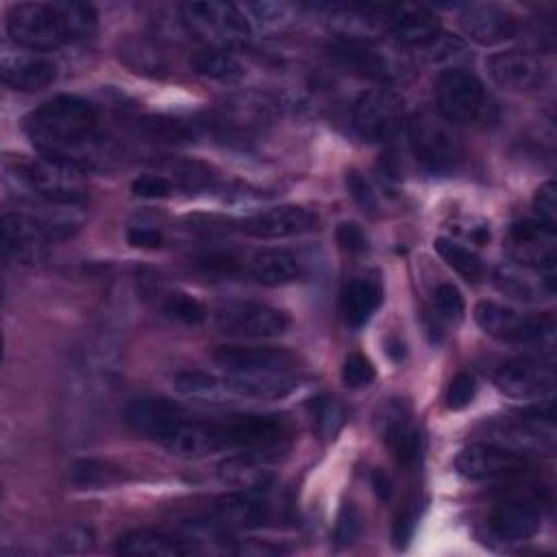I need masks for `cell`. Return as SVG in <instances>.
<instances>
[{
	"mask_svg": "<svg viewBox=\"0 0 557 557\" xmlns=\"http://www.w3.org/2000/svg\"><path fill=\"white\" fill-rule=\"evenodd\" d=\"M24 133L39 154L87 170H107L115 159L98 111L78 96H54L24 117Z\"/></svg>",
	"mask_w": 557,
	"mask_h": 557,
	"instance_id": "obj_1",
	"label": "cell"
},
{
	"mask_svg": "<svg viewBox=\"0 0 557 557\" xmlns=\"http://www.w3.org/2000/svg\"><path fill=\"white\" fill-rule=\"evenodd\" d=\"M87 172L70 161L39 154L17 168L20 185L50 207L72 209L87 198Z\"/></svg>",
	"mask_w": 557,
	"mask_h": 557,
	"instance_id": "obj_2",
	"label": "cell"
},
{
	"mask_svg": "<svg viewBox=\"0 0 557 557\" xmlns=\"http://www.w3.org/2000/svg\"><path fill=\"white\" fill-rule=\"evenodd\" d=\"M185 30L213 50L244 48L252 37V24L246 13L231 2H187L181 4Z\"/></svg>",
	"mask_w": 557,
	"mask_h": 557,
	"instance_id": "obj_3",
	"label": "cell"
},
{
	"mask_svg": "<svg viewBox=\"0 0 557 557\" xmlns=\"http://www.w3.org/2000/svg\"><path fill=\"white\" fill-rule=\"evenodd\" d=\"M224 448L276 461L292 448V426L278 413H233L218 420Z\"/></svg>",
	"mask_w": 557,
	"mask_h": 557,
	"instance_id": "obj_4",
	"label": "cell"
},
{
	"mask_svg": "<svg viewBox=\"0 0 557 557\" xmlns=\"http://www.w3.org/2000/svg\"><path fill=\"white\" fill-rule=\"evenodd\" d=\"M416 161L431 174H450L463 159V144L453 124L433 109H420L407 124Z\"/></svg>",
	"mask_w": 557,
	"mask_h": 557,
	"instance_id": "obj_5",
	"label": "cell"
},
{
	"mask_svg": "<svg viewBox=\"0 0 557 557\" xmlns=\"http://www.w3.org/2000/svg\"><path fill=\"white\" fill-rule=\"evenodd\" d=\"M437 113L450 124H481L492 120L494 102L483 83L468 70L448 67L435 78Z\"/></svg>",
	"mask_w": 557,
	"mask_h": 557,
	"instance_id": "obj_6",
	"label": "cell"
},
{
	"mask_svg": "<svg viewBox=\"0 0 557 557\" xmlns=\"http://www.w3.org/2000/svg\"><path fill=\"white\" fill-rule=\"evenodd\" d=\"M7 33L17 48L50 52L70 44L59 2H20L7 15Z\"/></svg>",
	"mask_w": 557,
	"mask_h": 557,
	"instance_id": "obj_7",
	"label": "cell"
},
{
	"mask_svg": "<svg viewBox=\"0 0 557 557\" xmlns=\"http://www.w3.org/2000/svg\"><path fill=\"white\" fill-rule=\"evenodd\" d=\"M474 320L483 333L513 346H537L550 342L555 331V320L548 313L524 315L492 300H481L474 307Z\"/></svg>",
	"mask_w": 557,
	"mask_h": 557,
	"instance_id": "obj_8",
	"label": "cell"
},
{
	"mask_svg": "<svg viewBox=\"0 0 557 557\" xmlns=\"http://www.w3.org/2000/svg\"><path fill=\"white\" fill-rule=\"evenodd\" d=\"M352 124L368 141H389L405 124V104L392 89H368L355 102Z\"/></svg>",
	"mask_w": 557,
	"mask_h": 557,
	"instance_id": "obj_9",
	"label": "cell"
},
{
	"mask_svg": "<svg viewBox=\"0 0 557 557\" xmlns=\"http://www.w3.org/2000/svg\"><path fill=\"white\" fill-rule=\"evenodd\" d=\"M455 468L461 476L470 481L511 479L527 470V459L522 453H516L500 444L479 442L457 453Z\"/></svg>",
	"mask_w": 557,
	"mask_h": 557,
	"instance_id": "obj_10",
	"label": "cell"
},
{
	"mask_svg": "<svg viewBox=\"0 0 557 557\" xmlns=\"http://www.w3.org/2000/svg\"><path fill=\"white\" fill-rule=\"evenodd\" d=\"M215 322L224 333L239 337H274L289 326V318L281 309L248 300L220 305Z\"/></svg>",
	"mask_w": 557,
	"mask_h": 557,
	"instance_id": "obj_11",
	"label": "cell"
},
{
	"mask_svg": "<svg viewBox=\"0 0 557 557\" xmlns=\"http://www.w3.org/2000/svg\"><path fill=\"white\" fill-rule=\"evenodd\" d=\"M494 385L513 400H544L555 389L553 366L537 359H511L496 368Z\"/></svg>",
	"mask_w": 557,
	"mask_h": 557,
	"instance_id": "obj_12",
	"label": "cell"
},
{
	"mask_svg": "<svg viewBox=\"0 0 557 557\" xmlns=\"http://www.w3.org/2000/svg\"><path fill=\"white\" fill-rule=\"evenodd\" d=\"M52 233L48 224L22 211L2 215V242L9 257L20 263H41L48 257Z\"/></svg>",
	"mask_w": 557,
	"mask_h": 557,
	"instance_id": "obj_13",
	"label": "cell"
},
{
	"mask_svg": "<svg viewBox=\"0 0 557 557\" xmlns=\"http://www.w3.org/2000/svg\"><path fill=\"white\" fill-rule=\"evenodd\" d=\"M376 429L400 466H416L422 455V435L409 420V409L403 400H389L381 405L376 413Z\"/></svg>",
	"mask_w": 557,
	"mask_h": 557,
	"instance_id": "obj_14",
	"label": "cell"
},
{
	"mask_svg": "<svg viewBox=\"0 0 557 557\" xmlns=\"http://www.w3.org/2000/svg\"><path fill=\"white\" fill-rule=\"evenodd\" d=\"M185 416L187 411L178 403L161 396L135 398L124 409V422L128 424V429L159 444Z\"/></svg>",
	"mask_w": 557,
	"mask_h": 557,
	"instance_id": "obj_15",
	"label": "cell"
},
{
	"mask_svg": "<svg viewBox=\"0 0 557 557\" xmlns=\"http://www.w3.org/2000/svg\"><path fill=\"white\" fill-rule=\"evenodd\" d=\"M485 67L492 81L509 91H533L546 81V67L540 57L524 50H505L487 57Z\"/></svg>",
	"mask_w": 557,
	"mask_h": 557,
	"instance_id": "obj_16",
	"label": "cell"
},
{
	"mask_svg": "<svg viewBox=\"0 0 557 557\" xmlns=\"http://www.w3.org/2000/svg\"><path fill=\"white\" fill-rule=\"evenodd\" d=\"M213 361L226 372H296V357L274 346H220Z\"/></svg>",
	"mask_w": 557,
	"mask_h": 557,
	"instance_id": "obj_17",
	"label": "cell"
},
{
	"mask_svg": "<svg viewBox=\"0 0 557 557\" xmlns=\"http://www.w3.org/2000/svg\"><path fill=\"white\" fill-rule=\"evenodd\" d=\"M0 74L4 85L20 91H37L48 87L57 78V65L41 52H30L24 48L2 50Z\"/></svg>",
	"mask_w": 557,
	"mask_h": 557,
	"instance_id": "obj_18",
	"label": "cell"
},
{
	"mask_svg": "<svg viewBox=\"0 0 557 557\" xmlns=\"http://www.w3.org/2000/svg\"><path fill=\"white\" fill-rule=\"evenodd\" d=\"M315 224L318 218L311 209L300 205H281L248 218L242 222V231L259 239H285L309 233L315 228Z\"/></svg>",
	"mask_w": 557,
	"mask_h": 557,
	"instance_id": "obj_19",
	"label": "cell"
},
{
	"mask_svg": "<svg viewBox=\"0 0 557 557\" xmlns=\"http://www.w3.org/2000/svg\"><path fill=\"white\" fill-rule=\"evenodd\" d=\"M463 35L479 46H496L518 33V20L498 4H470L459 15Z\"/></svg>",
	"mask_w": 557,
	"mask_h": 557,
	"instance_id": "obj_20",
	"label": "cell"
},
{
	"mask_svg": "<svg viewBox=\"0 0 557 557\" xmlns=\"http://www.w3.org/2000/svg\"><path fill=\"white\" fill-rule=\"evenodd\" d=\"M509 250L516 263L529 265L544 274L555 270V231L537 222H516L509 228Z\"/></svg>",
	"mask_w": 557,
	"mask_h": 557,
	"instance_id": "obj_21",
	"label": "cell"
},
{
	"mask_svg": "<svg viewBox=\"0 0 557 557\" xmlns=\"http://www.w3.org/2000/svg\"><path fill=\"white\" fill-rule=\"evenodd\" d=\"M176 457H205L224 448V437L218 420L185 416L161 442Z\"/></svg>",
	"mask_w": 557,
	"mask_h": 557,
	"instance_id": "obj_22",
	"label": "cell"
},
{
	"mask_svg": "<svg viewBox=\"0 0 557 557\" xmlns=\"http://www.w3.org/2000/svg\"><path fill=\"white\" fill-rule=\"evenodd\" d=\"M242 278H250L255 283L278 287L289 285L300 276V261L283 248H261L248 255H239Z\"/></svg>",
	"mask_w": 557,
	"mask_h": 557,
	"instance_id": "obj_23",
	"label": "cell"
},
{
	"mask_svg": "<svg viewBox=\"0 0 557 557\" xmlns=\"http://www.w3.org/2000/svg\"><path fill=\"white\" fill-rule=\"evenodd\" d=\"M385 28L396 41L422 48L440 35V20L424 4H394L387 7Z\"/></svg>",
	"mask_w": 557,
	"mask_h": 557,
	"instance_id": "obj_24",
	"label": "cell"
},
{
	"mask_svg": "<svg viewBox=\"0 0 557 557\" xmlns=\"http://www.w3.org/2000/svg\"><path fill=\"white\" fill-rule=\"evenodd\" d=\"M324 15L329 17V24H333L342 37H348L346 41H361L372 39L381 33H385V13L387 7L379 4H324L320 7Z\"/></svg>",
	"mask_w": 557,
	"mask_h": 557,
	"instance_id": "obj_25",
	"label": "cell"
},
{
	"mask_svg": "<svg viewBox=\"0 0 557 557\" xmlns=\"http://www.w3.org/2000/svg\"><path fill=\"white\" fill-rule=\"evenodd\" d=\"M540 524H542L540 507L531 500H520V498L498 503L487 516V527L492 535L505 542L529 540L540 531Z\"/></svg>",
	"mask_w": 557,
	"mask_h": 557,
	"instance_id": "obj_26",
	"label": "cell"
},
{
	"mask_svg": "<svg viewBox=\"0 0 557 557\" xmlns=\"http://www.w3.org/2000/svg\"><path fill=\"white\" fill-rule=\"evenodd\" d=\"M218 520L228 529H261L272 520V507L263 492L237 490L218 498Z\"/></svg>",
	"mask_w": 557,
	"mask_h": 557,
	"instance_id": "obj_27",
	"label": "cell"
},
{
	"mask_svg": "<svg viewBox=\"0 0 557 557\" xmlns=\"http://www.w3.org/2000/svg\"><path fill=\"white\" fill-rule=\"evenodd\" d=\"M224 379L235 398L274 400L298 387L296 372H226Z\"/></svg>",
	"mask_w": 557,
	"mask_h": 557,
	"instance_id": "obj_28",
	"label": "cell"
},
{
	"mask_svg": "<svg viewBox=\"0 0 557 557\" xmlns=\"http://www.w3.org/2000/svg\"><path fill=\"white\" fill-rule=\"evenodd\" d=\"M494 281L500 292L524 302H535L553 294V274H544L516 261L498 265L494 272Z\"/></svg>",
	"mask_w": 557,
	"mask_h": 557,
	"instance_id": "obj_29",
	"label": "cell"
},
{
	"mask_svg": "<svg viewBox=\"0 0 557 557\" xmlns=\"http://www.w3.org/2000/svg\"><path fill=\"white\" fill-rule=\"evenodd\" d=\"M115 553L128 557H181L194 553V548L185 537L159 529H135L117 540Z\"/></svg>",
	"mask_w": 557,
	"mask_h": 557,
	"instance_id": "obj_30",
	"label": "cell"
},
{
	"mask_svg": "<svg viewBox=\"0 0 557 557\" xmlns=\"http://www.w3.org/2000/svg\"><path fill=\"white\" fill-rule=\"evenodd\" d=\"M383 302V287L379 278L357 276L342 292V313L346 324L363 326Z\"/></svg>",
	"mask_w": 557,
	"mask_h": 557,
	"instance_id": "obj_31",
	"label": "cell"
},
{
	"mask_svg": "<svg viewBox=\"0 0 557 557\" xmlns=\"http://www.w3.org/2000/svg\"><path fill=\"white\" fill-rule=\"evenodd\" d=\"M268 461L252 457V455H235L224 459L218 466L220 479L237 490H250V492H268V487L274 483V474L265 466Z\"/></svg>",
	"mask_w": 557,
	"mask_h": 557,
	"instance_id": "obj_32",
	"label": "cell"
},
{
	"mask_svg": "<svg viewBox=\"0 0 557 557\" xmlns=\"http://www.w3.org/2000/svg\"><path fill=\"white\" fill-rule=\"evenodd\" d=\"M174 389L181 396L205 400V403H228L235 400L224 376H215L202 370H185L174 376Z\"/></svg>",
	"mask_w": 557,
	"mask_h": 557,
	"instance_id": "obj_33",
	"label": "cell"
},
{
	"mask_svg": "<svg viewBox=\"0 0 557 557\" xmlns=\"http://www.w3.org/2000/svg\"><path fill=\"white\" fill-rule=\"evenodd\" d=\"M335 52L355 72L376 78V81H392V65L387 63V59L383 54H379L376 50L368 48L366 44L344 39Z\"/></svg>",
	"mask_w": 557,
	"mask_h": 557,
	"instance_id": "obj_34",
	"label": "cell"
},
{
	"mask_svg": "<svg viewBox=\"0 0 557 557\" xmlns=\"http://www.w3.org/2000/svg\"><path fill=\"white\" fill-rule=\"evenodd\" d=\"M139 133L154 141H191V137L198 135L200 124L198 122H187L181 117H170V115H148L137 120Z\"/></svg>",
	"mask_w": 557,
	"mask_h": 557,
	"instance_id": "obj_35",
	"label": "cell"
},
{
	"mask_svg": "<svg viewBox=\"0 0 557 557\" xmlns=\"http://www.w3.org/2000/svg\"><path fill=\"white\" fill-rule=\"evenodd\" d=\"M191 67L198 74L209 76L213 81H222V83L239 81L244 74V70L235 57H231L224 50H213V48H202L200 52H196L191 57Z\"/></svg>",
	"mask_w": 557,
	"mask_h": 557,
	"instance_id": "obj_36",
	"label": "cell"
},
{
	"mask_svg": "<svg viewBox=\"0 0 557 557\" xmlns=\"http://www.w3.org/2000/svg\"><path fill=\"white\" fill-rule=\"evenodd\" d=\"M433 248L437 250L442 261L448 268H453L461 278L474 283V281H479L483 276V272H485L483 261L470 248H463V246H459V244H455V242H450L446 237H437L433 242Z\"/></svg>",
	"mask_w": 557,
	"mask_h": 557,
	"instance_id": "obj_37",
	"label": "cell"
},
{
	"mask_svg": "<svg viewBox=\"0 0 557 557\" xmlns=\"http://www.w3.org/2000/svg\"><path fill=\"white\" fill-rule=\"evenodd\" d=\"M70 481L78 487H102L122 481L120 468L98 461V459H78L70 468Z\"/></svg>",
	"mask_w": 557,
	"mask_h": 557,
	"instance_id": "obj_38",
	"label": "cell"
},
{
	"mask_svg": "<svg viewBox=\"0 0 557 557\" xmlns=\"http://www.w3.org/2000/svg\"><path fill=\"white\" fill-rule=\"evenodd\" d=\"M161 311L165 318L191 326L207 320V307L196 296L185 292H170L161 302Z\"/></svg>",
	"mask_w": 557,
	"mask_h": 557,
	"instance_id": "obj_39",
	"label": "cell"
},
{
	"mask_svg": "<svg viewBox=\"0 0 557 557\" xmlns=\"http://www.w3.org/2000/svg\"><path fill=\"white\" fill-rule=\"evenodd\" d=\"M242 11L248 22L255 20L263 30H281L292 20V7L283 2H248Z\"/></svg>",
	"mask_w": 557,
	"mask_h": 557,
	"instance_id": "obj_40",
	"label": "cell"
},
{
	"mask_svg": "<svg viewBox=\"0 0 557 557\" xmlns=\"http://www.w3.org/2000/svg\"><path fill=\"white\" fill-rule=\"evenodd\" d=\"M311 413L315 420V429L324 440H331L337 435V431L344 424V409L342 405L331 396H318L311 403Z\"/></svg>",
	"mask_w": 557,
	"mask_h": 557,
	"instance_id": "obj_41",
	"label": "cell"
},
{
	"mask_svg": "<svg viewBox=\"0 0 557 557\" xmlns=\"http://www.w3.org/2000/svg\"><path fill=\"white\" fill-rule=\"evenodd\" d=\"M433 309L446 322H457L463 315V296L453 283H440L433 292Z\"/></svg>",
	"mask_w": 557,
	"mask_h": 557,
	"instance_id": "obj_42",
	"label": "cell"
},
{
	"mask_svg": "<svg viewBox=\"0 0 557 557\" xmlns=\"http://www.w3.org/2000/svg\"><path fill=\"white\" fill-rule=\"evenodd\" d=\"M122 57H124V61H126L131 67L152 70V72L165 67V61H163L161 52H159L152 44L141 41V39L128 41V44L122 48Z\"/></svg>",
	"mask_w": 557,
	"mask_h": 557,
	"instance_id": "obj_43",
	"label": "cell"
},
{
	"mask_svg": "<svg viewBox=\"0 0 557 557\" xmlns=\"http://www.w3.org/2000/svg\"><path fill=\"white\" fill-rule=\"evenodd\" d=\"M376 376L372 361L361 352H350L342 366V381L346 387H368Z\"/></svg>",
	"mask_w": 557,
	"mask_h": 557,
	"instance_id": "obj_44",
	"label": "cell"
},
{
	"mask_svg": "<svg viewBox=\"0 0 557 557\" xmlns=\"http://www.w3.org/2000/svg\"><path fill=\"white\" fill-rule=\"evenodd\" d=\"M533 213L535 222L542 224L548 231H555L557 226V198H555V183L546 181L540 185V189L533 196Z\"/></svg>",
	"mask_w": 557,
	"mask_h": 557,
	"instance_id": "obj_45",
	"label": "cell"
},
{
	"mask_svg": "<svg viewBox=\"0 0 557 557\" xmlns=\"http://www.w3.org/2000/svg\"><path fill=\"white\" fill-rule=\"evenodd\" d=\"M346 189H348L350 198L355 200V205L366 215H376L379 213V200H376L370 183L357 170H348L346 172Z\"/></svg>",
	"mask_w": 557,
	"mask_h": 557,
	"instance_id": "obj_46",
	"label": "cell"
},
{
	"mask_svg": "<svg viewBox=\"0 0 557 557\" xmlns=\"http://www.w3.org/2000/svg\"><path fill=\"white\" fill-rule=\"evenodd\" d=\"M476 394V381L472 374L468 372H459L457 376H453V381L448 383V389H446V407L453 409V411H459V409H466L472 398Z\"/></svg>",
	"mask_w": 557,
	"mask_h": 557,
	"instance_id": "obj_47",
	"label": "cell"
},
{
	"mask_svg": "<svg viewBox=\"0 0 557 557\" xmlns=\"http://www.w3.org/2000/svg\"><path fill=\"white\" fill-rule=\"evenodd\" d=\"M418 50L426 63H444V61H450L453 57H457L463 50V44L457 37L440 33L437 37H433L426 46H422Z\"/></svg>",
	"mask_w": 557,
	"mask_h": 557,
	"instance_id": "obj_48",
	"label": "cell"
},
{
	"mask_svg": "<svg viewBox=\"0 0 557 557\" xmlns=\"http://www.w3.org/2000/svg\"><path fill=\"white\" fill-rule=\"evenodd\" d=\"M359 533H361V513L357 511V507H352L348 503L339 509L335 531H333V540H335L337 546H348L359 537Z\"/></svg>",
	"mask_w": 557,
	"mask_h": 557,
	"instance_id": "obj_49",
	"label": "cell"
},
{
	"mask_svg": "<svg viewBox=\"0 0 557 557\" xmlns=\"http://www.w3.org/2000/svg\"><path fill=\"white\" fill-rule=\"evenodd\" d=\"M94 531L89 527H70L57 537V553H87L94 548Z\"/></svg>",
	"mask_w": 557,
	"mask_h": 557,
	"instance_id": "obj_50",
	"label": "cell"
},
{
	"mask_svg": "<svg viewBox=\"0 0 557 557\" xmlns=\"http://www.w3.org/2000/svg\"><path fill=\"white\" fill-rule=\"evenodd\" d=\"M174 183L161 174H144L133 181L131 189L139 198H168L172 194Z\"/></svg>",
	"mask_w": 557,
	"mask_h": 557,
	"instance_id": "obj_51",
	"label": "cell"
},
{
	"mask_svg": "<svg viewBox=\"0 0 557 557\" xmlns=\"http://www.w3.org/2000/svg\"><path fill=\"white\" fill-rule=\"evenodd\" d=\"M172 178H176V183L181 187H187V189H198V187H205L209 181H211V174L205 165L200 163H194V161H183L178 165L172 168Z\"/></svg>",
	"mask_w": 557,
	"mask_h": 557,
	"instance_id": "obj_52",
	"label": "cell"
},
{
	"mask_svg": "<svg viewBox=\"0 0 557 557\" xmlns=\"http://www.w3.org/2000/svg\"><path fill=\"white\" fill-rule=\"evenodd\" d=\"M335 239L339 248L346 250L348 255H361L368 248V237L361 231V226L355 222H342L335 231Z\"/></svg>",
	"mask_w": 557,
	"mask_h": 557,
	"instance_id": "obj_53",
	"label": "cell"
},
{
	"mask_svg": "<svg viewBox=\"0 0 557 557\" xmlns=\"http://www.w3.org/2000/svg\"><path fill=\"white\" fill-rule=\"evenodd\" d=\"M126 237H128V244L137 248H159L163 244V235L150 226H133L128 228Z\"/></svg>",
	"mask_w": 557,
	"mask_h": 557,
	"instance_id": "obj_54",
	"label": "cell"
},
{
	"mask_svg": "<svg viewBox=\"0 0 557 557\" xmlns=\"http://www.w3.org/2000/svg\"><path fill=\"white\" fill-rule=\"evenodd\" d=\"M413 529H416V511H413V509H403V511L396 516V522H394V531H392L394 544H396L398 548H403V546L409 542Z\"/></svg>",
	"mask_w": 557,
	"mask_h": 557,
	"instance_id": "obj_55",
	"label": "cell"
},
{
	"mask_svg": "<svg viewBox=\"0 0 557 557\" xmlns=\"http://www.w3.org/2000/svg\"><path fill=\"white\" fill-rule=\"evenodd\" d=\"M370 485L374 490V494L379 496V500H389L392 496V481L383 470H374L370 474Z\"/></svg>",
	"mask_w": 557,
	"mask_h": 557,
	"instance_id": "obj_56",
	"label": "cell"
}]
</instances>
